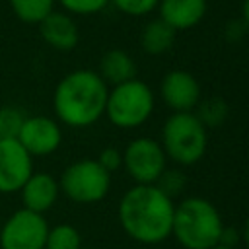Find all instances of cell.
<instances>
[{"instance_id": "obj_1", "label": "cell", "mask_w": 249, "mask_h": 249, "mask_svg": "<svg viewBox=\"0 0 249 249\" xmlns=\"http://www.w3.org/2000/svg\"><path fill=\"white\" fill-rule=\"evenodd\" d=\"M173 212L175 202L156 185L130 187L117 206L123 231L142 245H158L171 235Z\"/></svg>"}, {"instance_id": "obj_2", "label": "cell", "mask_w": 249, "mask_h": 249, "mask_svg": "<svg viewBox=\"0 0 249 249\" xmlns=\"http://www.w3.org/2000/svg\"><path fill=\"white\" fill-rule=\"evenodd\" d=\"M109 86L95 70L78 68L58 80L53 91V111L60 124L88 128L105 115Z\"/></svg>"}, {"instance_id": "obj_3", "label": "cell", "mask_w": 249, "mask_h": 249, "mask_svg": "<svg viewBox=\"0 0 249 249\" xmlns=\"http://www.w3.org/2000/svg\"><path fill=\"white\" fill-rule=\"evenodd\" d=\"M224 220L202 196H187L175 204L171 235L183 249H212L220 243Z\"/></svg>"}, {"instance_id": "obj_4", "label": "cell", "mask_w": 249, "mask_h": 249, "mask_svg": "<svg viewBox=\"0 0 249 249\" xmlns=\"http://www.w3.org/2000/svg\"><path fill=\"white\" fill-rule=\"evenodd\" d=\"M165 158L179 167L198 163L208 148V128L191 113H171L161 126L160 140Z\"/></svg>"}, {"instance_id": "obj_5", "label": "cell", "mask_w": 249, "mask_h": 249, "mask_svg": "<svg viewBox=\"0 0 249 249\" xmlns=\"http://www.w3.org/2000/svg\"><path fill=\"white\" fill-rule=\"evenodd\" d=\"M154 105L152 88L144 80L132 78L109 89L103 117L117 128H138L152 117Z\"/></svg>"}, {"instance_id": "obj_6", "label": "cell", "mask_w": 249, "mask_h": 249, "mask_svg": "<svg viewBox=\"0 0 249 249\" xmlns=\"http://www.w3.org/2000/svg\"><path fill=\"white\" fill-rule=\"evenodd\" d=\"M60 195L76 204L101 202L111 191V173L105 171L97 160L82 158L64 167L58 177Z\"/></svg>"}, {"instance_id": "obj_7", "label": "cell", "mask_w": 249, "mask_h": 249, "mask_svg": "<svg viewBox=\"0 0 249 249\" xmlns=\"http://www.w3.org/2000/svg\"><path fill=\"white\" fill-rule=\"evenodd\" d=\"M123 165L134 185H156L161 173L167 169V158L160 140L138 136L124 146Z\"/></svg>"}, {"instance_id": "obj_8", "label": "cell", "mask_w": 249, "mask_h": 249, "mask_svg": "<svg viewBox=\"0 0 249 249\" xmlns=\"http://www.w3.org/2000/svg\"><path fill=\"white\" fill-rule=\"evenodd\" d=\"M49 222L25 208L12 212L0 228V249H45Z\"/></svg>"}, {"instance_id": "obj_9", "label": "cell", "mask_w": 249, "mask_h": 249, "mask_svg": "<svg viewBox=\"0 0 249 249\" xmlns=\"http://www.w3.org/2000/svg\"><path fill=\"white\" fill-rule=\"evenodd\" d=\"M31 158H45L54 154L62 144L60 123L47 115H29L25 117L19 134L16 138Z\"/></svg>"}, {"instance_id": "obj_10", "label": "cell", "mask_w": 249, "mask_h": 249, "mask_svg": "<svg viewBox=\"0 0 249 249\" xmlns=\"http://www.w3.org/2000/svg\"><path fill=\"white\" fill-rule=\"evenodd\" d=\"M33 173V158L16 138H0V193H19Z\"/></svg>"}, {"instance_id": "obj_11", "label": "cell", "mask_w": 249, "mask_h": 249, "mask_svg": "<svg viewBox=\"0 0 249 249\" xmlns=\"http://www.w3.org/2000/svg\"><path fill=\"white\" fill-rule=\"evenodd\" d=\"M160 97L173 113H191L200 101V84L191 72L175 68L161 78Z\"/></svg>"}, {"instance_id": "obj_12", "label": "cell", "mask_w": 249, "mask_h": 249, "mask_svg": "<svg viewBox=\"0 0 249 249\" xmlns=\"http://www.w3.org/2000/svg\"><path fill=\"white\" fill-rule=\"evenodd\" d=\"M58 196H60L58 179L47 171H33L19 189V198L23 204L21 208L37 214L49 212L56 204Z\"/></svg>"}, {"instance_id": "obj_13", "label": "cell", "mask_w": 249, "mask_h": 249, "mask_svg": "<svg viewBox=\"0 0 249 249\" xmlns=\"http://www.w3.org/2000/svg\"><path fill=\"white\" fill-rule=\"evenodd\" d=\"M41 39L54 51H72L80 41V29L74 18L66 12H51L39 25Z\"/></svg>"}, {"instance_id": "obj_14", "label": "cell", "mask_w": 249, "mask_h": 249, "mask_svg": "<svg viewBox=\"0 0 249 249\" xmlns=\"http://www.w3.org/2000/svg\"><path fill=\"white\" fill-rule=\"evenodd\" d=\"M208 10V0H160L158 18L165 21L173 31H185L196 27Z\"/></svg>"}, {"instance_id": "obj_15", "label": "cell", "mask_w": 249, "mask_h": 249, "mask_svg": "<svg viewBox=\"0 0 249 249\" xmlns=\"http://www.w3.org/2000/svg\"><path fill=\"white\" fill-rule=\"evenodd\" d=\"M97 74L107 86H119L136 78V62L124 49H109L99 60Z\"/></svg>"}, {"instance_id": "obj_16", "label": "cell", "mask_w": 249, "mask_h": 249, "mask_svg": "<svg viewBox=\"0 0 249 249\" xmlns=\"http://www.w3.org/2000/svg\"><path fill=\"white\" fill-rule=\"evenodd\" d=\"M175 33L165 21H161L160 18L150 19L142 31H140V47L146 54L150 56H161L165 54L173 43H175Z\"/></svg>"}, {"instance_id": "obj_17", "label": "cell", "mask_w": 249, "mask_h": 249, "mask_svg": "<svg viewBox=\"0 0 249 249\" xmlns=\"http://www.w3.org/2000/svg\"><path fill=\"white\" fill-rule=\"evenodd\" d=\"M12 14L25 25H39L51 12L56 0H8Z\"/></svg>"}, {"instance_id": "obj_18", "label": "cell", "mask_w": 249, "mask_h": 249, "mask_svg": "<svg viewBox=\"0 0 249 249\" xmlns=\"http://www.w3.org/2000/svg\"><path fill=\"white\" fill-rule=\"evenodd\" d=\"M82 247V235L78 228L72 224H56L49 226L45 249H80Z\"/></svg>"}, {"instance_id": "obj_19", "label": "cell", "mask_w": 249, "mask_h": 249, "mask_svg": "<svg viewBox=\"0 0 249 249\" xmlns=\"http://www.w3.org/2000/svg\"><path fill=\"white\" fill-rule=\"evenodd\" d=\"M198 121L208 128V126H218L226 121L228 117V103L222 97H206L200 99L196 105V111H193Z\"/></svg>"}, {"instance_id": "obj_20", "label": "cell", "mask_w": 249, "mask_h": 249, "mask_svg": "<svg viewBox=\"0 0 249 249\" xmlns=\"http://www.w3.org/2000/svg\"><path fill=\"white\" fill-rule=\"evenodd\" d=\"M25 117L27 115L16 105L0 107V138H18Z\"/></svg>"}, {"instance_id": "obj_21", "label": "cell", "mask_w": 249, "mask_h": 249, "mask_svg": "<svg viewBox=\"0 0 249 249\" xmlns=\"http://www.w3.org/2000/svg\"><path fill=\"white\" fill-rule=\"evenodd\" d=\"M156 187L173 200V198H177V196H181L185 193V189H187V175L179 167L165 169L161 173V177L158 179Z\"/></svg>"}, {"instance_id": "obj_22", "label": "cell", "mask_w": 249, "mask_h": 249, "mask_svg": "<svg viewBox=\"0 0 249 249\" xmlns=\"http://www.w3.org/2000/svg\"><path fill=\"white\" fill-rule=\"evenodd\" d=\"M109 4L124 16L144 18V16H150L158 10L160 0H109Z\"/></svg>"}, {"instance_id": "obj_23", "label": "cell", "mask_w": 249, "mask_h": 249, "mask_svg": "<svg viewBox=\"0 0 249 249\" xmlns=\"http://www.w3.org/2000/svg\"><path fill=\"white\" fill-rule=\"evenodd\" d=\"M62 12L70 16H93L109 6V0H56Z\"/></svg>"}, {"instance_id": "obj_24", "label": "cell", "mask_w": 249, "mask_h": 249, "mask_svg": "<svg viewBox=\"0 0 249 249\" xmlns=\"http://www.w3.org/2000/svg\"><path fill=\"white\" fill-rule=\"evenodd\" d=\"M95 160H97V163H99L105 171L113 173V171H117V169L123 165V152H121L119 148H115V146H107V148H103V150L99 152V156H97Z\"/></svg>"}, {"instance_id": "obj_25", "label": "cell", "mask_w": 249, "mask_h": 249, "mask_svg": "<svg viewBox=\"0 0 249 249\" xmlns=\"http://www.w3.org/2000/svg\"><path fill=\"white\" fill-rule=\"evenodd\" d=\"M241 241V233L230 226H224L222 235H220V243L218 245H226V247H235Z\"/></svg>"}, {"instance_id": "obj_26", "label": "cell", "mask_w": 249, "mask_h": 249, "mask_svg": "<svg viewBox=\"0 0 249 249\" xmlns=\"http://www.w3.org/2000/svg\"><path fill=\"white\" fill-rule=\"evenodd\" d=\"M245 31V25L243 21H230L228 27H226V39L228 41H237Z\"/></svg>"}, {"instance_id": "obj_27", "label": "cell", "mask_w": 249, "mask_h": 249, "mask_svg": "<svg viewBox=\"0 0 249 249\" xmlns=\"http://www.w3.org/2000/svg\"><path fill=\"white\" fill-rule=\"evenodd\" d=\"M239 233H241V241H243V243H245V247L249 249V216L245 218V222H243V226H241Z\"/></svg>"}, {"instance_id": "obj_28", "label": "cell", "mask_w": 249, "mask_h": 249, "mask_svg": "<svg viewBox=\"0 0 249 249\" xmlns=\"http://www.w3.org/2000/svg\"><path fill=\"white\" fill-rule=\"evenodd\" d=\"M241 21H243L245 29H249V0H243V4H241Z\"/></svg>"}, {"instance_id": "obj_29", "label": "cell", "mask_w": 249, "mask_h": 249, "mask_svg": "<svg viewBox=\"0 0 249 249\" xmlns=\"http://www.w3.org/2000/svg\"><path fill=\"white\" fill-rule=\"evenodd\" d=\"M212 249H235V247H226V245H216V247H212Z\"/></svg>"}, {"instance_id": "obj_30", "label": "cell", "mask_w": 249, "mask_h": 249, "mask_svg": "<svg viewBox=\"0 0 249 249\" xmlns=\"http://www.w3.org/2000/svg\"><path fill=\"white\" fill-rule=\"evenodd\" d=\"M80 249H91V247H80Z\"/></svg>"}]
</instances>
